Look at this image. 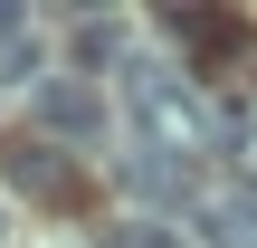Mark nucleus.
<instances>
[{
    "label": "nucleus",
    "mask_w": 257,
    "mask_h": 248,
    "mask_svg": "<svg viewBox=\"0 0 257 248\" xmlns=\"http://www.w3.org/2000/svg\"><path fill=\"white\" fill-rule=\"evenodd\" d=\"M124 105H134L143 143H162V153H191V162H200V143H219V124H210L200 86H191L181 67H153V57H134V67H124Z\"/></svg>",
    "instance_id": "f257e3e1"
},
{
    "label": "nucleus",
    "mask_w": 257,
    "mask_h": 248,
    "mask_svg": "<svg viewBox=\"0 0 257 248\" xmlns=\"http://www.w3.org/2000/svg\"><path fill=\"white\" fill-rule=\"evenodd\" d=\"M124 191L153 201V210H181V201L200 191V162H191V153H162V143H134V153H124Z\"/></svg>",
    "instance_id": "f03ea898"
},
{
    "label": "nucleus",
    "mask_w": 257,
    "mask_h": 248,
    "mask_svg": "<svg viewBox=\"0 0 257 248\" xmlns=\"http://www.w3.org/2000/svg\"><path fill=\"white\" fill-rule=\"evenodd\" d=\"M38 124L67 134V143H95V134H105V96H95L86 76H48V86H38Z\"/></svg>",
    "instance_id": "7ed1b4c3"
},
{
    "label": "nucleus",
    "mask_w": 257,
    "mask_h": 248,
    "mask_svg": "<svg viewBox=\"0 0 257 248\" xmlns=\"http://www.w3.org/2000/svg\"><path fill=\"white\" fill-rule=\"evenodd\" d=\"M200 229H210V248H257V182L210 191V201H200Z\"/></svg>",
    "instance_id": "20e7f679"
},
{
    "label": "nucleus",
    "mask_w": 257,
    "mask_h": 248,
    "mask_svg": "<svg viewBox=\"0 0 257 248\" xmlns=\"http://www.w3.org/2000/svg\"><path fill=\"white\" fill-rule=\"evenodd\" d=\"M0 172L19 182V191H57L67 172H57V153H48V134H19V143H0Z\"/></svg>",
    "instance_id": "39448f33"
},
{
    "label": "nucleus",
    "mask_w": 257,
    "mask_h": 248,
    "mask_svg": "<svg viewBox=\"0 0 257 248\" xmlns=\"http://www.w3.org/2000/svg\"><path fill=\"white\" fill-rule=\"evenodd\" d=\"M124 38H134L124 19H76V29H67V67H114Z\"/></svg>",
    "instance_id": "423d86ee"
},
{
    "label": "nucleus",
    "mask_w": 257,
    "mask_h": 248,
    "mask_svg": "<svg viewBox=\"0 0 257 248\" xmlns=\"http://www.w3.org/2000/svg\"><path fill=\"white\" fill-rule=\"evenodd\" d=\"M38 67H48V38H38V29H19V38H0V86H29Z\"/></svg>",
    "instance_id": "0eeeda50"
},
{
    "label": "nucleus",
    "mask_w": 257,
    "mask_h": 248,
    "mask_svg": "<svg viewBox=\"0 0 257 248\" xmlns=\"http://www.w3.org/2000/svg\"><path fill=\"white\" fill-rule=\"evenodd\" d=\"M114 248H181V239H172L162 220H134V229H114Z\"/></svg>",
    "instance_id": "6e6552de"
},
{
    "label": "nucleus",
    "mask_w": 257,
    "mask_h": 248,
    "mask_svg": "<svg viewBox=\"0 0 257 248\" xmlns=\"http://www.w3.org/2000/svg\"><path fill=\"white\" fill-rule=\"evenodd\" d=\"M0 229H10V220H0Z\"/></svg>",
    "instance_id": "1a4fd4ad"
}]
</instances>
